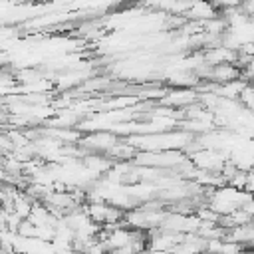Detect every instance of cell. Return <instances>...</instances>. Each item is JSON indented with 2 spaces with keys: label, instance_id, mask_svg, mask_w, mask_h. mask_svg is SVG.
<instances>
[{
  "label": "cell",
  "instance_id": "1",
  "mask_svg": "<svg viewBox=\"0 0 254 254\" xmlns=\"http://www.w3.org/2000/svg\"><path fill=\"white\" fill-rule=\"evenodd\" d=\"M198 99V93L194 91V89H185V87H177L175 91H171L169 95H165L163 97V103L165 105H171V109L173 107H187V105H190V103H194Z\"/></svg>",
  "mask_w": 254,
  "mask_h": 254
},
{
  "label": "cell",
  "instance_id": "2",
  "mask_svg": "<svg viewBox=\"0 0 254 254\" xmlns=\"http://www.w3.org/2000/svg\"><path fill=\"white\" fill-rule=\"evenodd\" d=\"M218 14H216V6L214 4H206V2H192L190 4V8H189V12L185 14V18L187 20H190V22H206V20H212V18H216Z\"/></svg>",
  "mask_w": 254,
  "mask_h": 254
},
{
  "label": "cell",
  "instance_id": "3",
  "mask_svg": "<svg viewBox=\"0 0 254 254\" xmlns=\"http://www.w3.org/2000/svg\"><path fill=\"white\" fill-rule=\"evenodd\" d=\"M208 79L216 85H222V83H228V81H234V79H240V69L236 65H230V64H222V65H214L210 67V75Z\"/></svg>",
  "mask_w": 254,
  "mask_h": 254
},
{
  "label": "cell",
  "instance_id": "4",
  "mask_svg": "<svg viewBox=\"0 0 254 254\" xmlns=\"http://www.w3.org/2000/svg\"><path fill=\"white\" fill-rule=\"evenodd\" d=\"M83 167H85L87 171H91V173L97 177V175H101V173L109 171V169L113 167V163H111L109 159L101 157V155H89V157H85V159H83Z\"/></svg>",
  "mask_w": 254,
  "mask_h": 254
},
{
  "label": "cell",
  "instance_id": "5",
  "mask_svg": "<svg viewBox=\"0 0 254 254\" xmlns=\"http://www.w3.org/2000/svg\"><path fill=\"white\" fill-rule=\"evenodd\" d=\"M87 141H89V143H85L87 147H93V149H99V151H109L115 145L117 137L111 135V133H95Z\"/></svg>",
  "mask_w": 254,
  "mask_h": 254
},
{
  "label": "cell",
  "instance_id": "6",
  "mask_svg": "<svg viewBox=\"0 0 254 254\" xmlns=\"http://www.w3.org/2000/svg\"><path fill=\"white\" fill-rule=\"evenodd\" d=\"M111 157H115V159H135V155H137V149L131 145V143H115L109 151H107Z\"/></svg>",
  "mask_w": 254,
  "mask_h": 254
},
{
  "label": "cell",
  "instance_id": "7",
  "mask_svg": "<svg viewBox=\"0 0 254 254\" xmlns=\"http://www.w3.org/2000/svg\"><path fill=\"white\" fill-rule=\"evenodd\" d=\"M238 99L242 101V105H244L246 109H254V87L246 85V87H244V89L240 91Z\"/></svg>",
  "mask_w": 254,
  "mask_h": 254
},
{
  "label": "cell",
  "instance_id": "8",
  "mask_svg": "<svg viewBox=\"0 0 254 254\" xmlns=\"http://www.w3.org/2000/svg\"><path fill=\"white\" fill-rule=\"evenodd\" d=\"M18 236H22V238H36V226L28 218L22 220L20 226H18Z\"/></svg>",
  "mask_w": 254,
  "mask_h": 254
},
{
  "label": "cell",
  "instance_id": "9",
  "mask_svg": "<svg viewBox=\"0 0 254 254\" xmlns=\"http://www.w3.org/2000/svg\"><path fill=\"white\" fill-rule=\"evenodd\" d=\"M228 187H232L236 190H244L246 189V171H236V175L228 181Z\"/></svg>",
  "mask_w": 254,
  "mask_h": 254
},
{
  "label": "cell",
  "instance_id": "10",
  "mask_svg": "<svg viewBox=\"0 0 254 254\" xmlns=\"http://www.w3.org/2000/svg\"><path fill=\"white\" fill-rule=\"evenodd\" d=\"M4 216H6V210H4L2 204H0V224H4Z\"/></svg>",
  "mask_w": 254,
  "mask_h": 254
},
{
  "label": "cell",
  "instance_id": "11",
  "mask_svg": "<svg viewBox=\"0 0 254 254\" xmlns=\"http://www.w3.org/2000/svg\"><path fill=\"white\" fill-rule=\"evenodd\" d=\"M71 254H79V252H71Z\"/></svg>",
  "mask_w": 254,
  "mask_h": 254
}]
</instances>
